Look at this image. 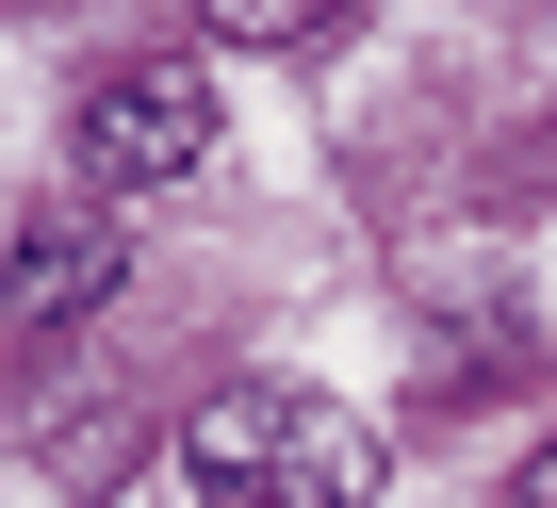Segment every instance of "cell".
<instances>
[{"label": "cell", "mask_w": 557, "mask_h": 508, "mask_svg": "<svg viewBox=\"0 0 557 508\" xmlns=\"http://www.w3.org/2000/svg\"><path fill=\"white\" fill-rule=\"evenodd\" d=\"M181 492L197 508H377V426L345 394H296V377H230L181 410Z\"/></svg>", "instance_id": "1"}, {"label": "cell", "mask_w": 557, "mask_h": 508, "mask_svg": "<svg viewBox=\"0 0 557 508\" xmlns=\"http://www.w3.org/2000/svg\"><path fill=\"white\" fill-rule=\"evenodd\" d=\"M66 164H83V197L115 213V197H164V181H197L213 164V66H181V50H148V66H99L83 83V132H66Z\"/></svg>", "instance_id": "2"}, {"label": "cell", "mask_w": 557, "mask_h": 508, "mask_svg": "<svg viewBox=\"0 0 557 508\" xmlns=\"http://www.w3.org/2000/svg\"><path fill=\"white\" fill-rule=\"evenodd\" d=\"M115 280H132V230L115 213H34L17 246H0V329H17V345H66Z\"/></svg>", "instance_id": "3"}, {"label": "cell", "mask_w": 557, "mask_h": 508, "mask_svg": "<svg viewBox=\"0 0 557 508\" xmlns=\"http://www.w3.org/2000/svg\"><path fill=\"white\" fill-rule=\"evenodd\" d=\"M345 17H296V0H246V17H213V50H329Z\"/></svg>", "instance_id": "4"}, {"label": "cell", "mask_w": 557, "mask_h": 508, "mask_svg": "<svg viewBox=\"0 0 557 508\" xmlns=\"http://www.w3.org/2000/svg\"><path fill=\"white\" fill-rule=\"evenodd\" d=\"M492 508H557V426H541V443L508 459V492H492Z\"/></svg>", "instance_id": "5"}]
</instances>
